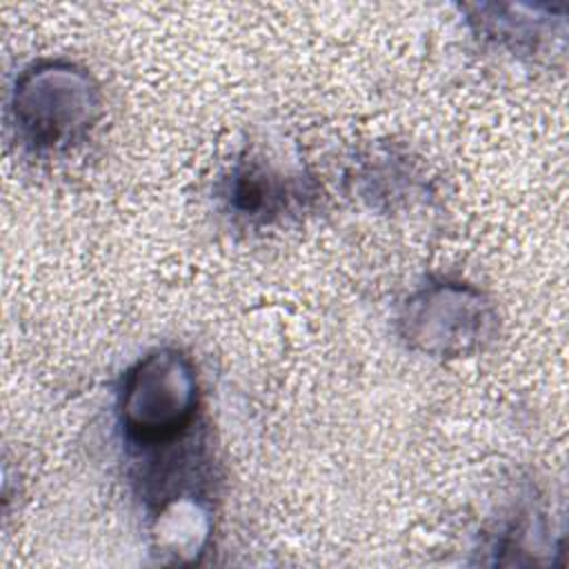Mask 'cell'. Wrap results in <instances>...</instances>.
<instances>
[{
  "mask_svg": "<svg viewBox=\"0 0 569 569\" xmlns=\"http://www.w3.org/2000/svg\"><path fill=\"white\" fill-rule=\"evenodd\" d=\"M200 411V378L193 360L178 347L140 356L122 376L116 396L124 442L156 451L184 440Z\"/></svg>",
  "mask_w": 569,
  "mask_h": 569,
  "instance_id": "obj_1",
  "label": "cell"
},
{
  "mask_svg": "<svg viewBox=\"0 0 569 569\" xmlns=\"http://www.w3.org/2000/svg\"><path fill=\"white\" fill-rule=\"evenodd\" d=\"M9 113L24 147L58 151L89 136L102 116V93L96 78L78 62L44 58L16 76Z\"/></svg>",
  "mask_w": 569,
  "mask_h": 569,
  "instance_id": "obj_2",
  "label": "cell"
},
{
  "mask_svg": "<svg viewBox=\"0 0 569 569\" xmlns=\"http://www.w3.org/2000/svg\"><path fill=\"white\" fill-rule=\"evenodd\" d=\"M398 331L409 349L440 360L485 351L498 331L493 302L462 280H429L407 296L398 311Z\"/></svg>",
  "mask_w": 569,
  "mask_h": 569,
  "instance_id": "obj_3",
  "label": "cell"
},
{
  "mask_svg": "<svg viewBox=\"0 0 569 569\" xmlns=\"http://www.w3.org/2000/svg\"><path fill=\"white\" fill-rule=\"evenodd\" d=\"M151 549L160 562H198L211 540V509L204 496L178 487L160 493L149 509Z\"/></svg>",
  "mask_w": 569,
  "mask_h": 569,
  "instance_id": "obj_4",
  "label": "cell"
},
{
  "mask_svg": "<svg viewBox=\"0 0 569 569\" xmlns=\"http://www.w3.org/2000/svg\"><path fill=\"white\" fill-rule=\"evenodd\" d=\"M307 196L300 178H287L253 160L236 164L224 189L229 209L249 222H271Z\"/></svg>",
  "mask_w": 569,
  "mask_h": 569,
  "instance_id": "obj_5",
  "label": "cell"
}]
</instances>
